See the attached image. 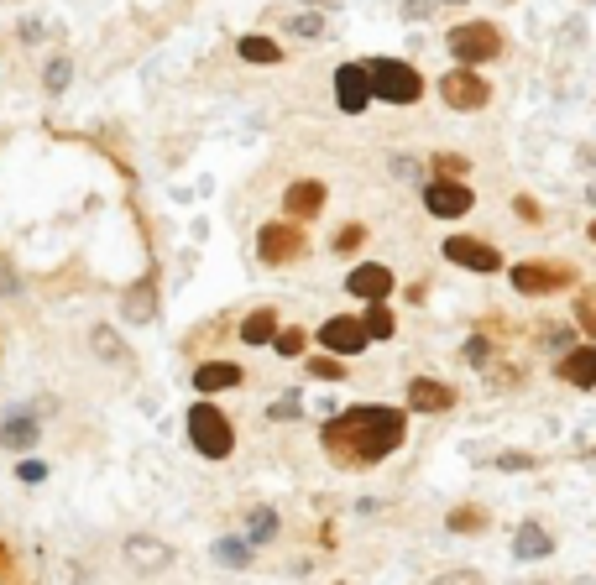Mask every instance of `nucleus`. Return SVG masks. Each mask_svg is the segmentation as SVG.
I'll return each mask as SVG.
<instances>
[{"mask_svg":"<svg viewBox=\"0 0 596 585\" xmlns=\"http://www.w3.org/2000/svg\"><path fill=\"white\" fill-rule=\"evenodd\" d=\"M424 204H429V215H440V220H461V215H471L476 199L461 178H440V183L424 189Z\"/></svg>","mask_w":596,"mask_h":585,"instance_id":"nucleus-7","label":"nucleus"},{"mask_svg":"<svg viewBox=\"0 0 596 585\" xmlns=\"http://www.w3.org/2000/svg\"><path fill=\"white\" fill-rule=\"evenodd\" d=\"M309 377H319V382H340L346 371H340L335 356H314V361H309Z\"/></svg>","mask_w":596,"mask_h":585,"instance_id":"nucleus-22","label":"nucleus"},{"mask_svg":"<svg viewBox=\"0 0 596 585\" xmlns=\"http://www.w3.org/2000/svg\"><path fill=\"white\" fill-rule=\"evenodd\" d=\"M429 585H481V575H476V570H450V575L429 580Z\"/></svg>","mask_w":596,"mask_h":585,"instance_id":"nucleus-28","label":"nucleus"},{"mask_svg":"<svg viewBox=\"0 0 596 585\" xmlns=\"http://www.w3.org/2000/svg\"><path fill=\"white\" fill-rule=\"evenodd\" d=\"M560 377L570 387H596V345H570L560 356Z\"/></svg>","mask_w":596,"mask_h":585,"instance_id":"nucleus-13","label":"nucleus"},{"mask_svg":"<svg viewBox=\"0 0 596 585\" xmlns=\"http://www.w3.org/2000/svg\"><path fill=\"white\" fill-rule=\"evenodd\" d=\"M440 100L450 110H481L492 100V84L476 74V68H450V74L440 79Z\"/></svg>","mask_w":596,"mask_h":585,"instance_id":"nucleus-5","label":"nucleus"},{"mask_svg":"<svg viewBox=\"0 0 596 585\" xmlns=\"http://www.w3.org/2000/svg\"><path fill=\"white\" fill-rule=\"evenodd\" d=\"M189 439H194V450H199L204 460H225V455L236 450L231 418H225L220 408H210V403H199V408L189 413Z\"/></svg>","mask_w":596,"mask_h":585,"instance_id":"nucleus-2","label":"nucleus"},{"mask_svg":"<svg viewBox=\"0 0 596 585\" xmlns=\"http://www.w3.org/2000/svg\"><path fill=\"white\" fill-rule=\"evenodd\" d=\"M6 444H32L37 439V424H27V418H21V424H6V434H0Z\"/></svg>","mask_w":596,"mask_h":585,"instance_id":"nucleus-25","label":"nucleus"},{"mask_svg":"<svg viewBox=\"0 0 596 585\" xmlns=\"http://www.w3.org/2000/svg\"><path fill=\"white\" fill-rule=\"evenodd\" d=\"M408 434V418L398 408H382V403H361V408H346L340 418L325 424V450L335 465L346 471H361V465H377L387 460L403 444Z\"/></svg>","mask_w":596,"mask_h":585,"instance_id":"nucleus-1","label":"nucleus"},{"mask_svg":"<svg viewBox=\"0 0 596 585\" xmlns=\"http://www.w3.org/2000/svg\"><path fill=\"white\" fill-rule=\"evenodd\" d=\"M309 6H325V0H309Z\"/></svg>","mask_w":596,"mask_h":585,"instance_id":"nucleus-33","label":"nucleus"},{"mask_svg":"<svg viewBox=\"0 0 596 585\" xmlns=\"http://www.w3.org/2000/svg\"><path fill=\"white\" fill-rule=\"evenodd\" d=\"M366 74H372L377 100H387V105H414L424 95V79L408 63H398V58H372V63H366Z\"/></svg>","mask_w":596,"mask_h":585,"instance_id":"nucleus-3","label":"nucleus"},{"mask_svg":"<svg viewBox=\"0 0 596 585\" xmlns=\"http://www.w3.org/2000/svg\"><path fill=\"white\" fill-rule=\"evenodd\" d=\"M450 403H455V392L445 382H429V377L408 382V408H414V413H445Z\"/></svg>","mask_w":596,"mask_h":585,"instance_id":"nucleus-14","label":"nucleus"},{"mask_svg":"<svg viewBox=\"0 0 596 585\" xmlns=\"http://www.w3.org/2000/svg\"><path fill=\"white\" fill-rule=\"evenodd\" d=\"M450 53L461 58V68H476V63H492L502 53V32L492 21H466V27L450 32Z\"/></svg>","mask_w":596,"mask_h":585,"instance_id":"nucleus-4","label":"nucleus"},{"mask_svg":"<svg viewBox=\"0 0 596 585\" xmlns=\"http://www.w3.org/2000/svg\"><path fill=\"white\" fill-rule=\"evenodd\" d=\"M304 340H309L304 330H278V340H272V345H278L283 356H298V350H304Z\"/></svg>","mask_w":596,"mask_h":585,"instance_id":"nucleus-24","label":"nucleus"},{"mask_svg":"<svg viewBox=\"0 0 596 585\" xmlns=\"http://www.w3.org/2000/svg\"><path fill=\"white\" fill-rule=\"evenodd\" d=\"M481 523H487V512H476V507L450 512V528H481Z\"/></svg>","mask_w":596,"mask_h":585,"instance_id":"nucleus-26","label":"nucleus"},{"mask_svg":"<svg viewBox=\"0 0 596 585\" xmlns=\"http://www.w3.org/2000/svg\"><path fill=\"white\" fill-rule=\"evenodd\" d=\"M570 283H576V267H549V262H523V267H513V288L529 293V298H544V293L570 288Z\"/></svg>","mask_w":596,"mask_h":585,"instance_id":"nucleus-6","label":"nucleus"},{"mask_svg":"<svg viewBox=\"0 0 596 585\" xmlns=\"http://www.w3.org/2000/svg\"><path fill=\"white\" fill-rule=\"evenodd\" d=\"M591 241H596V220H591Z\"/></svg>","mask_w":596,"mask_h":585,"instance_id":"nucleus-32","label":"nucleus"},{"mask_svg":"<svg viewBox=\"0 0 596 585\" xmlns=\"http://www.w3.org/2000/svg\"><path fill=\"white\" fill-rule=\"evenodd\" d=\"M319 340H325V350H335V356H356V350H366V319H346V314H335L325 319V330H319Z\"/></svg>","mask_w":596,"mask_h":585,"instance_id":"nucleus-10","label":"nucleus"},{"mask_svg":"<svg viewBox=\"0 0 596 585\" xmlns=\"http://www.w3.org/2000/svg\"><path fill=\"white\" fill-rule=\"evenodd\" d=\"M194 387H199V392H225V387H241V366H231V361H204V366L194 371Z\"/></svg>","mask_w":596,"mask_h":585,"instance_id":"nucleus-16","label":"nucleus"},{"mask_svg":"<svg viewBox=\"0 0 596 585\" xmlns=\"http://www.w3.org/2000/svg\"><path fill=\"white\" fill-rule=\"evenodd\" d=\"M366 335H372V340H393V314H387L382 303L366 309Z\"/></svg>","mask_w":596,"mask_h":585,"instance_id":"nucleus-20","label":"nucleus"},{"mask_svg":"<svg viewBox=\"0 0 596 585\" xmlns=\"http://www.w3.org/2000/svg\"><path fill=\"white\" fill-rule=\"evenodd\" d=\"M257 251H262V262L267 267H283V262H298V256H304V230L298 225H267L262 230V241H257Z\"/></svg>","mask_w":596,"mask_h":585,"instance_id":"nucleus-8","label":"nucleus"},{"mask_svg":"<svg viewBox=\"0 0 596 585\" xmlns=\"http://www.w3.org/2000/svg\"><path fill=\"white\" fill-rule=\"evenodd\" d=\"M513 549H518L523 559H544V554L555 549V544H549V533H544L539 523H523V528H518V544H513Z\"/></svg>","mask_w":596,"mask_h":585,"instance_id":"nucleus-18","label":"nucleus"},{"mask_svg":"<svg viewBox=\"0 0 596 585\" xmlns=\"http://www.w3.org/2000/svg\"><path fill=\"white\" fill-rule=\"evenodd\" d=\"M513 209H518V220H529V225H539V204H534L529 194H518V204H513Z\"/></svg>","mask_w":596,"mask_h":585,"instance_id":"nucleus-29","label":"nucleus"},{"mask_svg":"<svg viewBox=\"0 0 596 585\" xmlns=\"http://www.w3.org/2000/svg\"><path fill=\"white\" fill-rule=\"evenodd\" d=\"M293 32H298V37H314V32H319V16H298Z\"/></svg>","mask_w":596,"mask_h":585,"instance_id":"nucleus-31","label":"nucleus"},{"mask_svg":"<svg viewBox=\"0 0 596 585\" xmlns=\"http://www.w3.org/2000/svg\"><path fill=\"white\" fill-rule=\"evenodd\" d=\"M346 288H351L356 298H366V303H382L387 293H393V272L377 267V262H366V267H356V272L346 277Z\"/></svg>","mask_w":596,"mask_h":585,"instance_id":"nucleus-12","label":"nucleus"},{"mask_svg":"<svg viewBox=\"0 0 596 585\" xmlns=\"http://www.w3.org/2000/svg\"><path fill=\"white\" fill-rule=\"evenodd\" d=\"M576 324L586 335H596V288H586L581 298H576Z\"/></svg>","mask_w":596,"mask_h":585,"instance_id":"nucleus-21","label":"nucleus"},{"mask_svg":"<svg viewBox=\"0 0 596 585\" xmlns=\"http://www.w3.org/2000/svg\"><path fill=\"white\" fill-rule=\"evenodd\" d=\"M497 465H502V471H529V465H534V460H529V455H502Z\"/></svg>","mask_w":596,"mask_h":585,"instance_id":"nucleus-30","label":"nucleus"},{"mask_svg":"<svg viewBox=\"0 0 596 585\" xmlns=\"http://www.w3.org/2000/svg\"><path fill=\"white\" fill-rule=\"evenodd\" d=\"M361 241H366V230H361V225H346V230L335 236V251H356Z\"/></svg>","mask_w":596,"mask_h":585,"instance_id":"nucleus-27","label":"nucleus"},{"mask_svg":"<svg viewBox=\"0 0 596 585\" xmlns=\"http://www.w3.org/2000/svg\"><path fill=\"white\" fill-rule=\"evenodd\" d=\"M283 209H288V215H298V220L319 215V209H325V183H314V178L293 183V189L283 194Z\"/></svg>","mask_w":596,"mask_h":585,"instance_id":"nucleus-15","label":"nucleus"},{"mask_svg":"<svg viewBox=\"0 0 596 585\" xmlns=\"http://www.w3.org/2000/svg\"><path fill=\"white\" fill-rule=\"evenodd\" d=\"M445 256H450L455 267H471V272H497L502 267V256L487 241H476V236H450L445 241Z\"/></svg>","mask_w":596,"mask_h":585,"instance_id":"nucleus-11","label":"nucleus"},{"mask_svg":"<svg viewBox=\"0 0 596 585\" xmlns=\"http://www.w3.org/2000/svg\"><path fill=\"white\" fill-rule=\"evenodd\" d=\"M591 455H596V450H591Z\"/></svg>","mask_w":596,"mask_h":585,"instance_id":"nucleus-35","label":"nucleus"},{"mask_svg":"<svg viewBox=\"0 0 596 585\" xmlns=\"http://www.w3.org/2000/svg\"><path fill=\"white\" fill-rule=\"evenodd\" d=\"M241 58H246V63H278L283 48H278L272 37H241Z\"/></svg>","mask_w":596,"mask_h":585,"instance_id":"nucleus-19","label":"nucleus"},{"mask_svg":"<svg viewBox=\"0 0 596 585\" xmlns=\"http://www.w3.org/2000/svg\"><path fill=\"white\" fill-rule=\"evenodd\" d=\"M241 340H246V345H267V340H278V314H272V309H257V314L241 324Z\"/></svg>","mask_w":596,"mask_h":585,"instance_id":"nucleus-17","label":"nucleus"},{"mask_svg":"<svg viewBox=\"0 0 596 585\" xmlns=\"http://www.w3.org/2000/svg\"><path fill=\"white\" fill-rule=\"evenodd\" d=\"M434 168H440V178H461L471 162H466L461 152H440V157H434Z\"/></svg>","mask_w":596,"mask_h":585,"instance_id":"nucleus-23","label":"nucleus"},{"mask_svg":"<svg viewBox=\"0 0 596 585\" xmlns=\"http://www.w3.org/2000/svg\"><path fill=\"white\" fill-rule=\"evenodd\" d=\"M366 100H377L372 74H366V63H346L335 74V105L346 110V115H356V110H366Z\"/></svg>","mask_w":596,"mask_h":585,"instance_id":"nucleus-9","label":"nucleus"},{"mask_svg":"<svg viewBox=\"0 0 596 585\" xmlns=\"http://www.w3.org/2000/svg\"><path fill=\"white\" fill-rule=\"evenodd\" d=\"M450 6H461V0H450Z\"/></svg>","mask_w":596,"mask_h":585,"instance_id":"nucleus-34","label":"nucleus"}]
</instances>
